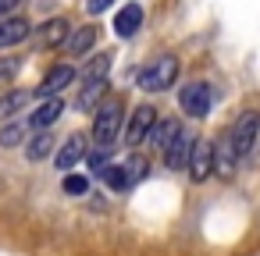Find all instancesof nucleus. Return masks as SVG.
Masks as SVG:
<instances>
[{"label": "nucleus", "instance_id": "1", "mask_svg": "<svg viewBox=\"0 0 260 256\" xmlns=\"http://www.w3.org/2000/svg\"><path fill=\"white\" fill-rule=\"evenodd\" d=\"M121 132H125V103H121V96H111L107 93L93 107V142L111 150Z\"/></svg>", "mask_w": 260, "mask_h": 256}, {"label": "nucleus", "instance_id": "2", "mask_svg": "<svg viewBox=\"0 0 260 256\" xmlns=\"http://www.w3.org/2000/svg\"><path fill=\"white\" fill-rule=\"evenodd\" d=\"M175 79H178V61H175L171 54H164V57L150 61V64L139 71V89H143V93H164V89L175 86Z\"/></svg>", "mask_w": 260, "mask_h": 256}, {"label": "nucleus", "instance_id": "3", "mask_svg": "<svg viewBox=\"0 0 260 256\" xmlns=\"http://www.w3.org/2000/svg\"><path fill=\"white\" fill-rule=\"evenodd\" d=\"M153 125H157V107L153 103H139L132 114H128V121H125V142L128 146H139V142H146L150 139V132H153Z\"/></svg>", "mask_w": 260, "mask_h": 256}, {"label": "nucleus", "instance_id": "4", "mask_svg": "<svg viewBox=\"0 0 260 256\" xmlns=\"http://www.w3.org/2000/svg\"><path fill=\"white\" fill-rule=\"evenodd\" d=\"M178 103H182V114H189V118H207V114H210V103H214L210 86H207V82H189V86H182V89H178Z\"/></svg>", "mask_w": 260, "mask_h": 256}, {"label": "nucleus", "instance_id": "5", "mask_svg": "<svg viewBox=\"0 0 260 256\" xmlns=\"http://www.w3.org/2000/svg\"><path fill=\"white\" fill-rule=\"evenodd\" d=\"M75 75H79V71H75L72 64H54V68H50V71L40 79L36 96H40V100H47V96H61V93H64L72 82H75Z\"/></svg>", "mask_w": 260, "mask_h": 256}, {"label": "nucleus", "instance_id": "6", "mask_svg": "<svg viewBox=\"0 0 260 256\" xmlns=\"http://www.w3.org/2000/svg\"><path fill=\"white\" fill-rule=\"evenodd\" d=\"M256 132H260V118L253 114V111H246L235 125H232V132H228V139H232V146H235V153L239 157H246L249 150H253V142H256Z\"/></svg>", "mask_w": 260, "mask_h": 256}, {"label": "nucleus", "instance_id": "7", "mask_svg": "<svg viewBox=\"0 0 260 256\" xmlns=\"http://www.w3.org/2000/svg\"><path fill=\"white\" fill-rule=\"evenodd\" d=\"M189 178L200 185V181H207L210 174H214V142H207V139H196L192 142V153H189Z\"/></svg>", "mask_w": 260, "mask_h": 256}, {"label": "nucleus", "instance_id": "8", "mask_svg": "<svg viewBox=\"0 0 260 256\" xmlns=\"http://www.w3.org/2000/svg\"><path fill=\"white\" fill-rule=\"evenodd\" d=\"M86 150H89V142H86V135L82 132H72L61 146H57V153H54V164H57V171H72L79 160H86Z\"/></svg>", "mask_w": 260, "mask_h": 256}, {"label": "nucleus", "instance_id": "9", "mask_svg": "<svg viewBox=\"0 0 260 256\" xmlns=\"http://www.w3.org/2000/svg\"><path fill=\"white\" fill-rule=\"evenodd\" d=\"M68 32H72L68 18H50V22H43L40 29H32V43H36L40 50H54V47H61V43L68 40Z\"/></svg>", "mask_w": 260, "mask_h": 256}, {"label": "nucleus", "instance_id": "10", "mask_svg": "<svg viewBox=\"0 0 260 256\" xmlns=\"http://www.w3.org/2000/svg\"><path fill=\"white\" fill-rule=\"evenodd\" d=\"M61 114H64V100H61V96H47L40 107H32V114H29V128H32V132L50 128Z\"/></svg>", "mask_w": 260, "mask_h": 256}, {"label": "nucleus", "instance_id": "11", "mask_svg": "<svg viewBox=\"0 0 260 256\" xmlns=\"http://www.w3.org/2000/svg\"><path fill=\"white\" fill-rule=\"evenodd\" d=\"M32 36V25L25 18H0V50H11Z\"/></svg>", "mask_w": 260, "mask_h": 256}, {"label": "nucleus", "instance_id": "12", "mask_svg": "<svg viewBox=\"0 0 260 256\" xmlns=\"http://www.w3.org/2000/svg\"><path fill=\"white\" fill-rule=\"evenodd\" d=\"M143 25V8L139 4H125L118 15H114V36L118 40H132Z\"/></svg>", "mask_w": 260, "mask_h": 256}, {"label": "nucleus", "instance_id": "13", "mask_svg": "<svg viewBox=\"0 0 260 256\" xmlns=\"http://www.w3.org/2000/svg\"><path fill=\"white\" fill-rule=\"evenodd\" d=\"M192 142H196V135H185V132H182V135L164 150V164H168V171H185V167H189Z\"/></svg>", "mask_w": 260, "mask_h": 256}, {"label": "nucleus", "instance_id": "14", "mask_svg": "<svg viewBox=\"0 0 260 256\" xmlns=\"http://www.w3.org/2000/svg\"><path fill=\"white\" fill-rule=\"evenodd\" d=\"M178 135H182V121H178V118H164V121L157 118V125H153V132H150V146L164 153Z\"/></svg>", "mask_w": 260, "mask_h": 256}, {"label": "nucleus", "instance_id": "15", "mask_svg": "<svg viewBox=\"0 0 260 256\" xmlns=\"http://www.w3.org/2000/svg\"><path fill=\"white\" fill-rule=\"evenodd\" d=\"M235 164H239V153H235V146H232V139L224 135L221 142H214V171H217L221 178H232V171H235Z\"/></svg>", "mask_w": 260, "mask_h": 256}, {"label": "nucleus", "instance_id": "16", "mask_svg": "<svg viewBox=\"0 0 260 256\" xmlns=\"http://www.w3.org/2000/svg\"><path fill=\"white\" fill-rule=\"evenodd\" d=\"M93 43H96V29H93V25H82V29L68 32L64 50H68L72 57H82V54H89V50H93Z\"/></svg>", "mask_w": 260, "mask_h": 256}, {"label": "nucleus", "instance_id": "17", "mask_svg": "<svg viewBox=\"0 0 260 256\" xmlns=\"http://www.w3.org/2000/svg\"><path fill=\"white\" fill-rule=\"evenodd\" d=\"M104 96H107V79L82 82V89H79V96H75V107H79V111H93Z\"/></svg>", "mask_w": 260, "mask_h": 256}, {"label": "nucleus", "instance_id": "18", "mask_svg": "<svg viewBox=\"0 0 260 256\" xmlns=\"http://www.w3.org/2000/svg\"><path fill=\"white\" fill-rule=\"evenodd\" d=\"M29 100H32V93H25V89L4 93V96H0V121H11L15 114H22V111L29 107Z\"/></svg>", "mask_w": 260, "mask_h": 256}, {"label": "nucleus", "instance_id": "19", "mask_svg": "<svg viewBox=\"0 0 260 256\" xmlns=\"http://www.w3.org/2000/svg\"><path fill=\"white\" fill-rule=\"evenodd\" d=\"M54 135L47 132V128H40V132H32V139H29V146H25V160H43V157H50V150H54Z\"/></svg>", "mask_w": 260, "mask_h": 256}, {"label": "nucleus", "instance_id": "20", "mask_svg": "<svg viewBox=\"0 0 260 256\" xmlns=\"http://www.w3.org/2000/svg\"><path fill=\"white\" fill-rule=\"evenodd\" d=\"M107 71H111V54H96L82 64L79 75H82V82H93V79H107Z\"/></svg>", "mask_w": 260, "mask_h": 256}, {"label": "nucleus", "instance_id": "21", "mask_svg": "<svg viewBox=\"0 0 260 256\" xmlns=\"http://www.w3.org/2000/svg\"><path fill=\"white\" fill-rule=\"evenodd\" d=\"M125 171H128V181L136 185V181H143V178H146V171H150V160H146L143 153H132V157L125 160Z\"/></svg>", "mask_w": 260, "mask_h": 256}, {"label": "nucleus", "instance_id": "22", "mask_svg": "<svg viewBox=\"0 0 260 256\" xmlns=\"http://www.w3.org/2000/svg\"><path fill=\"white\" fill-rule=\"evenodd\" d=\"M107 164H111V160H107V146H93V150H86V167H89V174H104Z\"/></svg>", "mask_w": 260, "mask_h": 256}, {"label": "nucleus", "instance_id": "23", "mask_svg": "<svg viewBox=\"0 0 260 256\" xmlns=\"http://www.w3.org/2000/svg\"><path fill=\"white\" fill-rule=\"evenodd\" d=\"M25 128H29V125H4V128H0V146H4V150L18 146V142L25 139Z\"/></svg>", "mask_w": 260, "mask_h": 256}, {"label": "nucleus", "instance_id": "24", "mask_svg": "<svg viewBox=\"0 0 260 256\" xmlns=\"http://www.w3.org/2000/svg\"><path fill=\"white\" fill-rule=\"evenodd\" d=\"M18 71H22V57H4L0 61V86H11Z\"/></svg>", "mask_w": 260, "mask_h": 256}, {"label": "nucleus", "instance_id": "25", "mask_svg": "<svg viewBox=\"0 0 260 256\" xmlns=\"http://www.w3.org/2000/svg\"><path fill=\"white\" fill-rule=\"evenodd\" d=\"M64 192L68 196H86L89 192V178L86 174H68L64 178Z\"/></svg>", "mask_w": 260, "mask_h": 256}, {"label": "nucleus", "instance_id": "26", "mask_svg": "<svg viewBox=\"0 0 260 256\" xmlns=\"http://www.w3.org/2000/svg\"><path fill=\"white\" fill-rule=\"evenodd\" d=\"M111 4H114V0H86V11H89V15H104Z\"/></svg>", "mask_w": 260, "mask_h": 256}, {"label": "nucleus", "instance_id": "27", "mask_svg": "<svg viewBox=\"0 0 260 256\" xmlns=\"http://www.w3.org/2000/svg\"><path fill=\"white\" fill-rule=\"evenodd\" d=\"M18 4H22V0H0V15H11Z\"/></svg>", "mask_w": 260, "mask_h": 256}]
</instances>
